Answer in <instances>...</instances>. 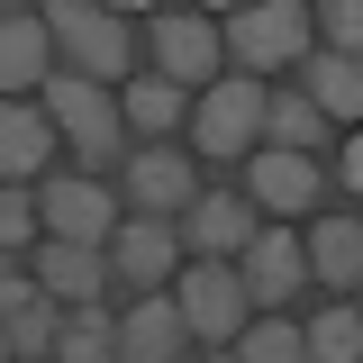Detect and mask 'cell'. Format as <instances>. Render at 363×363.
<instances>
[{"mask_svg": "<svg viewBox=\"0 0 363 363\" xmlns=\"http://www.w3.org/2000/svg\"><path fill=\"white\" fill-rule=\"evenodd\" d=\"M45 45H55V64L64 73H82V82L118 91L136 82V18L128 9H100V0H45Z\"/></svg>", "mask_w": 363, "mask_h": 363, "instance_id": "1", "label": "cell"}, {"mask_svg": "<svg viewBox=\"0 0 363 363\" xmlns=\"http://www.w3.org/2000/svg\"><path fill=\"white\" fill-rule=\"evenodd\" d=\"M37 109H45V128L73 145V173H91V182H109L118 164H128V128H118V91H100V82H82V73H45L37 82Z\"/></svg>", "mask_w": 363, "mask_h": 363, "instance_id": "2", "label": "cell"}, {"mask_svg": "<svg viewBox=\"0 0 363 363\" xmlns=\"http://www.w3.org/2000/svg\"><path fill=\"white\" fill-rule=\"evenodd\" d=\"M218 55H227V73H245V82L300 73V55H309V9H300V0L236 9V18H218Z\"/></svg>", "mask_w": 363, "mask_h": 363, "instance_id": "3", "label": "cell"}, {"mask_svg": "<svg viewBox=\"0 0 363 363\" xmlns=\"http://www.w3.org/2000/svg\"><path fill=\"white\" fill-rule=\"evenodd\" d=\"M191 164H245L255 155V136H264V82H245V73H218V82L191 100Z\"/></svg>", "mask_w": 363, "mask_h": 363, "instance_id": "4", "label": "cell"}, {"mask_svg": "<svg viewBox=\"0 0 363 363\" xmlns=\"http://www.w3.org/2000/svg\"><path fill=\"white\" fill-rule=\"evenodd\" d=\"M145 73L200 100V91L227 73V55H218V18H209V9H155V18H145Z\"/></svg>", "mask_w": 363, "mask_h": 363, "instance_id": "5", "label": "cell"}, {"mask_svg": "<svg viewBox=\"0 0 363 363\" xmlns=\"http://www.w3.org/2000/svg\"><path fill=\"white\" fill-rule=\"evenodd\" d=\"M164 300H173L182 336L200 345V354H227L236 345V327H245V291H236V264H182L173 281H164Z\"/></svg>", "mask_w": 363, "mask_h": 363, "instance_id": "6", "label": "cell"}, {"mask_svg": "<svg viewBox=\"0 0 363 363\" xmlns=\"http://www.w3.org/2000/svg\"><path fill=\"white\" fill-rule=\"evenodd\" d=\"M118 209L128 218H164L173 227L191 200H200V164H191V145H128V164H118Z\"/></svg>", "mask_w": 363, "mask_h": 363, "instance_id": "7", "label": "cell"}, {"mask_svg": "<svg viewBox=\"0 0 363 363\" xmlns=\"http://www.w3.org/2000/svg\"><path fill=\"white\" fill-rule=\"evenodd\" d=\"M118 218H128L118 191L91 182V173H73V164H55V173L37 182V236H55V245H109Z\"/></svg>", "mask_w": 363, "mask_h": 363, "instance_id": "8", "label": "cell"}, {"mask_svg": "<svg viewBox=\"0 0 363 363\" xmlns=\"http://www.w3.org/2000/svg\"><path fill=\"white\" fill-rule=\"evenodd\" d=\"M236 191L255 200L264 227H291V218H318L327 209V164L318 155H272V145H255L245 173H236Z\"/></svg>", "mask_w": 363, "mask_h": 363, "instance_id": "9", "label": "cell"}, {"mask_svg": "<svg viewBox=\"0 0 363 363\" xmlns=\"http://www.w3.org/2000/svg\"><path fill=\"white\" fill-rule=\"evenodd\" d=\"M255 200L236 191V182H200V200L173 218V236H182V264H236L245 245H255Z\"/></svg>", "mask_w": 363, "mask_h": 363, "instance_id": "10", "label": "cell"}, {"mask_svg": "<svg viewBox=\"0 0 363 363\" xmlns=\"http://www.w3.org/2000/svg\"><path fill=\"white\" fill-rule=\"evenodd\" d=\"M236 291H245V309H291L300 291H309V264H300V227H255V245L236 255Z\"/></svg>", "mask_w": 363, "mask_h": 363, "instance_id": "11", "label": "cell"}, {"mask_svg": "<svg viewBox=\"0 0 363 363\" xmlns=\"http://www.w3.org/2000/svg\"><path fill=\"white\" fill-rule=\"evenodd\" d=\"M100 255H109V281L145 300V291H164V281L182 272V236H173L164 218H118V227H109V245H100Z\"/></svg>", "mask_w": 363, "mask_h": 363, "instance_id": "12", "label": "cell"}, {"mask_svg": "<svg viewBox=\"0 0 363 363\" xmlns=\"http://www.w3.org/2000/svg\"><path fill=\"white\" fill-rule=\"evenodd\" d=\"M300 264H309V281H327V300H354V281H363V218L354 209H318L309 236H300Z\"/></svg>", "mask_w": 363, "mask_h": 363, "instance_id": "13", "label": "cell"}, {"mask_svg": "<svg viewBox=\"0 0 363 363\" xmlns=\"http://www.w3.org/2000/svg\"><path fill=\"white\" fill-rule=\"evenodd\" d=\"M55 155H64V136L45 128L37 100H0V182H18V191H37L55 173Z\"/></svg>", "mask_w": 363, "mask_h": 363, "instance_id": "14", "label": "cell"}, {"mask_svg": "<svg viewBox=\"0 0 363 363\" xmlns=\"http://www.w3.org/2000/svg\"><path fill=\"white\" fill-rule=\"evenodd\" d=\"M28 281H37L55 309H82V300H109V255H100V245H55V236H45L37 255H28Z\"/></svg>", "mask_w": 363, "mask_h": 363, "instance_id": "15", "label": "cell"}, {"mask_svg": "<svg viewBox=\"0 0 363 363\" xmlns=\"http://www.w3.org/2000/svg\"><path fill=\"white\" fill-rule=\"evenodd\" d=\"M118 128H128L136 145H182V128H191V91L136 73V82H118Z\"/></svg>", "mask_w": 363, "mask_h": 363, "instance_id": "16", "label": "cell"}, {"mask_svg": "<svg viewBox=\"0 0 363 363\" xmlns=\"http://www.w3.org/2000/svg\"><path fill=\"white\" fill-rule=\"evenodd\" d=\"M45 73H55L45 18H37V9H0V100H37Z\"/></svg>", "mask_w": 363, "mask_h": 363, "instance_id": "17", "label": "cell"}, {"mask_svg": "<svg viewBox=\"0 0 363 363\" xmlns=\"http://www.w3.org/2000/svg\"><path fill=\"white\" fill-rule=\"evenodd\" d=\"M300 100H309L318 118H327V128H354L363 118V64L354 55H300Z\"/></svg>", "mask_w": 363, "mask_h": 363, "instance_id": "18", "label": "cell"}, {"mask_svg": "<svg viewBox=\"0 0 363 363\" xmlns=\"http://www.w3.org/2000/svg\"><path fill=\"white\" fill-rule=\"evenodd\" d=\"M191 354V336H182V318L164 291H145V300H128V318H118V363H182Z\"/></svg>", "mask_w": 363, "mask_h": 363, "instance_id": "19", "label": "cell"}, {"mask_svg": "<svg viewBox=\"0 0 363 363\" xmlns=\"http://www.w3.org/2000/svg\"><path fill=\"white\" fill-rule=\"evenodd\" d=\"M300 363H363V318L354 300H327L300 318Z\"/></svg>", "mask_w": 363, "mask_h": 363, "instance_id": "20", "label": "cell"}, {"mask_svg": "<svg viewBox=\"0 0 363 363\" xmlns=\"http://www.w3.org/2000/svg\"><path fill=\"white\" fill-rule=\"evenodd\" d=\"M255 145H272V155H318L327 145V118H318L300 91H264V136Z\"/></svg>", "mask_w": 363, "mask_h": 363, "instance_id": "21", "label": "cell"}, {"mask_svg": "<svg viewBox=\"0 0 363 363\" xmlns=\"http://www.w3.org/2000/svg\"><path fill=\"white\" fill-rule=\"evenodd\" d=\"M55 363H118V318H109V300L64 309V327H55Z\"/></svg>", "mask_w": 363, "mask_h": 363, "instance_id": "22", "label": "cell"}, {"mask_svg": "<svg viewBox=\"0 0 363 363\" xmlns=\"http://www.w3.org/2000/svg\"><path fill=\"white\" fill-rule=\"evenodd\" d=\"M227 363H300V318L291 309H264L236 327V345H227Z\"/></svg>", "mask_w": 363, "mask_h": 363, "instance_id": "23", "label": "cell"}, {"mask_svg": "<svg viewBox=\"0 0 363 363\" xmlns=\"http://www.w3.org/2000/svg\"><path fill=\"white\" fill-rule=\"evenodd\" d=\"M55 327H64V309H55L45 291H37L18 318H0V336H9V363H55Z\"/></svg>", "mask_w": 363, "mask_h": 363, "instance_id": "24", "label": "cell"}, {"mask_svg": "<svg viewBox=\"0 0 363 363\" xmlns=\"http://www.w3.org/2000/svg\"><path fill=\"white\" fill-rule=\"evenodd\" d=\"M28 245H37V191L0 182V255H18V264H28Z\"/></svg>", "mask_w": 363, "mask_h": 363, "instance_id": "25", "label": "cell"}, {"mask_svg": "<svg viewBox=\"0 0 363 363\" xmlns=\"http://www.w3.org/2000/svg\"><path fill=\"white\" fill-rule=\"evenodd\" d=\"M309 37H327L318 55H363V9L354 0H327V9H309Z\"/></svg>", "mask_w": 363, "mask_h": 363, "instance_id": "26", "label": "cell"}, {"mask_svg": "<svg viewBox=\"0 0 363 363\" xmlns=\"http://www.w3.org/2000/svg\"><path fill=\"white\" fill-rule=\"evenodd\" d=\"M28 300H37V281H28V264H18V255H0V318H18Z\"/></svg>", "mask_w": 363, "mask_h": 363, "instance_id": "27", "label": "cell"}, {"mask_svg": "<svg viewBox=\"0 0 363 363\" xmlns=\"http://www.w3.org/2000/svg\"><path fill=\"white\" fill-rule=\"evenodd\" d=\"M336 191H345V200H354V191H363V145H354V136L336 145Z\"/></svg>", "mask_w": 363, "mask_h": 363, "instance_id": "28", "label": "cell"}, {"mask_svg": "<svg viewBox=\"0 0 363 363\" xmlns=\"http://www.w3.org/2000/svg\"><path fill=\"white\" fill-rule=\"evenodd\" d=\"M182 363H227V354H200V345H191V354H182Z\"/></svg>", "mask_w": 363, "mask_h": 363, "instance_id": "29", "label": "cell"}, {"mask_svg": "<svg viewBox=\"0 0 363 363\" xmlns=\"http://www.w3.org/2000/svg\"><path fill=\"white\" fill-rule=\"evenodd\" d=\"M0 363H9V336H0Z\"/></svg>", "mask_w": 363, "mask_h": 363, "instance_id": "30", "label": "cell"}]
</instances>
